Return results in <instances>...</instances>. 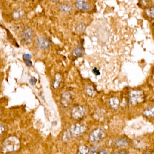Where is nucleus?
<instances>
[{"label": "nucleus", "instance_id": "cd10ccee", "mask_svg": "<svg viewBox=\"0 0 154 154\" xmlns=\"http://www.w3.org/2000/svg\"><path fill=\"white\" fill-rule=\"evenodd\" d=\"M5 130V128L2 125H1V124H0V136H1V135H2V133H3L4 131Z\"/></svg>", "mask_w": 154, "mask_h": 154}, {"label": "nucleus", "instance_id": "b1692460", "mask_svg": "<svg viewBox=\"0 0 154 154\" xmlns=\"http://www.w3.org/2000/svg\"><path fill=\"white\" fill-rule=\"evenodd\" d=\"M92 73L96 76L99 75H100V72L99 70L98 69H97V68H94L93 69H92Z\"/></svg>", "mask_w": 154, "mask_h": 154}, {"label": "nucleus", "instance_id": "f8f14e48", "mask_svg": "<svg viewBox=\"0 0 154 154\" xmlns=\"http://www.w3.org/2000/svg\"><path fill=\"white\" fill-rule=\"evenodd\" d=\"M109 104L110 107L114 109H117L119 106V100L116 97L111 98L109 100Z\"/></svg>", "mask_w": 154, "mask_h": 154}, {"label": "nucleus", "instance_id": "f257e3e1", "mask_svg": "<svg viewBox=\"0 0 154 154\" xmlns=\"http://www.w3.org/2000/svg\"><path fill=\"white\" fill-rule=\"evenodd\" d=\"M20 146V140L15 137L11 136L6 138L3 142L2 152L3 153L12 152L19 150Z\"/></svg>", "mask_w": 154, "mask_h": 154}, {"label": "nucleus", "instance_id": "2f4dec72", "mask_svg": "<svg viewBox=\"0 0 154 154\" xmlns=\"http://www.w3.org/2000/svg\"></svg>", "mask_w": 154, "mask_h": 154}, {"label": "nucleus", "instance_id": "bb28decb", "mask_svg": "<svg viewBox=\"0 0 154 154\" xmlns=\"http://www.w3.org/2000/svg\"><path fill=\"white\" fill-rule=\"evenodd\" d=\"M77 29H78V31L81 32L83 31L84 30V27H83V25L82 24H79V25L78 26Z\"/></svg>", "mask_w": 154, "mask_h": 154}, {"label": "nucleus", "instance_id": "9b49d317", "mask_svg": "<svg viewBox=\"0 0 154 154\" xmlns=\"http://www.w3.org/2000/svg\"><path fill=\"white\" fill-rule=\"evenodd\" d=\"M90 154H106V152L98 146H93L90 149Z\"/></svg>", "mask_w": 154, "mask_h": 154}, {"label": "nucleus", "instance_id": "7ed1b4c3", "mask_svg": "<svg viewBox=\"0 0 154 154\" xmlns=\"http://www.w3.org/2000/svg\"><path fill=\"white\" fill-rule=\"evenodd\" d=\"M68 130L71 136L77 137L80 136L86 132L87 127L83 124H76L71 126Z\"/></svg>", "mask_w": 154, "mask_h": 154}, {"label": "nucleus", "instance_id": "473e14b6", "mask_svg": "<svg viewBox=\"0 0 154 154\" xmlns=\"http://www.w3.org/2000/svg\"></svg>", "mask_w": 154, "mask_h": 154}, {"label": "nucleus", "instance_id": "412c9836", "mask_svg": "<svg viewBox=\"0 0 154 154\" xmlns=\"http://www.w3.org/2000/svg\"><path fill=\"white\" fill-rule=\"evenodd\" d=\"M146 14L150 18H154V6L146 9Z\"/></svg>", "mask_w": 154, "mask_h": 154}, {"label": "nucleus", "instance_id": "393cba45", "mask_svg": "<svg viewBox=\"0 0 154 154\" xmlns=\"http://www.w3.org/2000/svg\"><path fill=\"white\" fill-rule=\"evenodd\" d=\"M32 56L31 55H30L29 54H25L23 55V59L24 60H30L31 59Z\"/></svg>", "mask_w": 154, "mask_h": 154}, {"label": "nucleus", "instance_id": "5701e85b", "mask_svg": "<svg viewBox=\"0 0 154 154\" xmlns=\"http://www.w3.org/2000/svg\"><path fill=\"white\" fill-rule=\"evenodd\" d=\"M37 82V79L35 77H32L29 80V82L32 85H36V83Z\"/></svg>", "mask_w": 154, "mask_h": 154}, {"label": "nucleus", "instance_id": "1a4fd4ad", "mask_svg": "<svg viewBox=\"0 0 154 154\" xmlns=\"http://www.w3.org/2000/svg\"><path fill=\"white\" fill-rule=\"evenodd\" d=\"M38 44L39 48L41 49H45L49 47L50 43L47 39L41 38L38 39Z\"/></svg>", "mask_w": 154, "mask_h": 154}, {"label": "nucleus", "instance_id": "f03ea898", "mask_svg": "<svg viewBox=\"0 0 154 154\" xmlns=\"http://www.w3.org/2000/svg\"><path fill=\"white\" fill-rule=\"evenodd\" d=\"M129 101L132 105H137L144 100L143 92L140 90L131 91L129 93Z\"/></svg>", "mask_w": 154, "mask_h": 154}, {"label": "nucleus", "instance_id": "c85d7f7f", "mask_svg": "<svg viewBox=\"0 0 154 154\" xmlns=\"http://www.w3.org/2000/svg\"><path fill=\"white\" fill-rule=\"evenodd\" d=\"M116 154H128L125 151H121L120 152H117Z\"/></svg>", "mask_w": 154, "mask_h": 154}, {"label": "nucleus", "instance_id": "6ab92c4d", "mask_svg": "<svg viewBox=\"0 0 154 154\" xmlns=\"http://www.w3.org/2000/svg\"><path fill=\"white\" fill-rule=\"evenodd\" d=\"M23 15V12L21 10H17L13 14V17L15 20H18L21 18Z\"/></svg>", "mask_w": 154, "mask_h": 154}, {"label": "nucleus", "instance_id": "a878e982", "mask_svg": "<svg viewBox=\"0 0 154 154\" xmlns=\"http://www.w3.org/2000/svg\"><path fill=\"white\" fill-rule=\"evenodd\" d=\"M25 64L26 66H28V67H31L32 66V61H31L30 60H24Z\"/></svg>", "mask_w": 154, "mask_h": 154}, {"label": "nucleus", "instance_id": "aec40b11", "mask_svg": "<svg viewBox=\"0 0 154 154\" xmlns=\"http://www.w3.org/2000/svg\"><path fill=\"white\" fill-rule=\"evenodd\" d=\"M60 9L61 11H63L66 12H70L72 10V7L70 5H69L68 4H65L62 5H60Z\"/></svg>", "mask_w": 154, "mask_h": 154}, {"label": "nucleus", "instance_id": "39448f33", "mask_svg": "<svg viewBox=\"0 0 154 154\" xmlns=\"http://www.w3.org/2000/svg\"><path fill=\"white\" fill-rule=\"evenodd\" d=\"M86 114V109L83 106H78L73 108L71 111V116L73 119L79 120L82 119Z\"/></svg>", "mask_w": 154, "mask_h": 154}, {"label": "nucleus", "instance_id": "c756f323", "mask_svg": "<svg viewBox=\"0 0 154 154\" xmlns=\"http://www.w3.org/2000/svg\"><path fill=\"white\" fill-rule=\"evenodd\" d=\"M52 1H53V2H59V1H60V0H52Z\"/></svg>", "mask_w": 154, "mask_h": 154}, {"label": "nucleus", "instance_id": "7c9ffc66", "mask_svg": "<svg viewBox=\"0 0 154 154\" xmlns=\"http://www.w3.org/2000/svg\"><path fill=\"white\" fill-rule=\"evenodd\" d=\"M153 79L154 80V74H153Z\"/></svg>", "mask_w": 154, "mask_h": 154}, {"label": "nucleus", "instance_id": "dca6fc26", "mask_svg": "<svg viewBox=\"0 0 154 154\" xmlns=\"http://www.w3.org/2000/svg\"><path fill=\"white\" fill-rule=\"evenodd\" d=\"M143 114L147 117H154V106L145 110Z\"/></svg>", "mask_w": 154, "mask_h": 154}, {"label": "nucleus", "instance_id": "f3484780", "mask_svg": "<svg viewBox=\"0 0 154 154\" xmlns=\"http://www.w3.org/2000/svg\"><path fill=\"white\" fill-rule=\"evenodd\" d=\"M85 92L89 97H93L95 94V91L91 86H87L85 88Z\"/></svg>", "mask_w": 154, "mask_h": 154}, {"label": "nucleus", "instance_id": "ddd939ff", "mask_svg": "<svg viewBox=\"0 0 154 154\" xmlns=\"http://www.w3.org/2000/svg\"><path fill=\"white\" fill-rule=\"evenodd\" d=\"M61 76L59 74H57L55 75V81L53 84V87L55 89H57L59 87L61 82Z\"/></svg>", "mask_w": 154, "mask_h": 154}, {"label": "nucleus", "instance_id": "6e6552de", "mask_svg": "<svg viewBox=\"0 0 154 154\" xmlns=\"http://www.w3.org/2000/svg\"><path fill=\"white\" fill-rule=\"evenodd\" d=\"M76 6L77 9L81 11H88L90 10V5L86 0H77Z\"/></svg>", "mask_w": 154, "mask_h": 154}, {"label": "nucleus", "instance_id": "4468645a", "mask_svg": "<svg viewBox=\"0 0 154 154\" xmlns=\"http://www.w3.org/2000/svg\"><path fill=\"white\" fill-rule=\"evenodd\" d=\"M89 152V149L86 145H81L78 148L77 154H88Z\"/></svg>", "mask_w": 154, "mask_h": 154}, {"label": "nucleus", "instance_id": "2eb2a0df", "mask_svg": "<svg viewBox=\"0 0 154 154\" xmlns=\"http://www.w3.org/2000/svg\"><path fill=\"white\" fill-rule=\"evenodd\" d=\"M129 145L128 141L125 138H122L118 140L116 143V146L118 147H123V146H127Z\"/></svg>", "mask_w": 154, "mask_h": 154}, {"label": "nucleus", "instance_id": "a211bd4d", "mask_svg": "<svg viewBox=\"0 0 154 154\" xmlns=\"http://www.w3.org/2000/svg\"><path fill=\"white\" fill-rule=\"evenodd\" d=\"M71 135L69 133V131L68 129L66 130L64 133H63V135H62V140L64 143H66L68 141L70 140V137H71Z\"/></svg>", "mask_w": 154, "mask_h": 154}, {"label": "nucleus", "instance_id": "9d476101", "mask_svg": "<svg viewBox=\"0 0 154 154\" xmlns=\"http://www.w3.org/2000/svg\"><path fill=\"white\" fill-rule=\"evenodd\" d=\"M84 53V49L82 45H80L77 48L74 50L73 52V56L75 57H81Z\"/></svg>", "mask_w": 154, "mask_h": 154}, {"label": "nucleus", "instance_id": "423d86ee", "mask_svg": "<svg viewBox=\"0 0 154 154\" xmlns=\"http://www.w3.org/2000/svg\"><path fill=\"white\" fill-rule=\"evenodd\" d=\"M72 97L71 93L66 91L62 94L61 97V104L64 108H67L72 103Z\"/></svg>", "mask_w": 154, "mask_h": 154}, {"label": "nucleus", "instance_id": "20e7f679", "mask_svg": "<svg viewBox=\"0 0 154 154\" xmlns=\"http://www.w3.org/2000/svg\"><path fill=\"white\" fill-rule=\"evenodd\" d=\"M105 132L102 128H98L91 131L89 135V139L92 143L100 142L104 138Z\"/></svg>", "mask_w": 154, "mask_h": 154}, {"label": "nucleus", "instance_id": "4be33fe9", "mask_svg": "<svg viewBox=\"0 0 154 154\" xmlns=\"http://www.w3.org/2000/svg\"><path fill=\"white\" fill-rule=\"evenodd\" d=\"M150 0H141L140 3H139V4H140V6L143 7V6L148 5V4H150Z\"/></svg>", "mask_w": 154, "mask_h": 154}, {"label": "nucleus", "instance_id": "0eeeda50", "mask_svg": "<svg viewBox=\"0 0 154 154\" xmlns=\"http://www.w3.org/2000/svg\"><path fill=\"white\" fill-rule=\"evenodd\" d=\"M32 39V32L31 29L27 28L23 31L22 35L23 42L25 44L30 43Z\"/></svg>", "mask_w": 154, "mask_h": 154}]
</instances>
